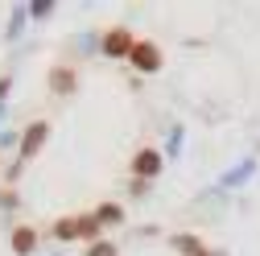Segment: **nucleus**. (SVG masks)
<instances>
[{
  "mask_svg": "<svg viewBox=\"0 0 260 256\" xmlns=\"http://www.w3.org/2000/svg\"><path fill=\"white\" fill-rule=\"evenodd\" d=\"M46 133H50L46 124H34V128L25 133V141H21V153H25V157H29V153H38V149H42V141H46Z\"/></svg>",
  "mask_w": 260,
  "mask_h": 256,
  "instance_id": "obj_5",
  "label": "nucleus"
},
{
  "mask_svg": "<svg viewBox=\"0 0 260 256\" xmlns=\"http://www.w3.org/2000/svg\"><path fill=\"white\" fill-rule=\"evenodd\" d=\"M128 62H133L137 71H145V75H149V71H157V67H161V50H157L153 42H137V46H133V54H128Z\"/></svg>",
  "mask_w": 260,
  "mask_h": 256,
  "instance_id": "obj_1",
  "label": "nucleus"
},
{
  "mask_svg": "<svg viewBox=\"0 0 260 256\" xmlns=\"http://www.w3.org/2000/svg\"><path fill=\"white\" fill-rule=\"evenodd\" d=\"M54 232H58V240H75V236H79V219H62Z\"/></svg>",
  "mask_w": 260,
  "mask_h": 256,
  "instance_id": "obj_9",
  "label": "nucleus"
},
{
  "mask_svg": "<svg viewBox=\"0 0 260 256\" xmlns=\"http://www.w3.org/2000/svg\"><path fill=\"white\" fill-rule=\"evenodd\" d=\"M34 244H38V232H34V228H17V232H13V252L29 256V252H34Z\"/></svg>",
  "mask_w": 260,
  "mask_h": 256,
  "instance_id": "obj_4",
  "label": "nucleus"
},
{
  "mask_svg": "<svg viewBox=\"0 0 260 256\" xmlns=\"http://www.w3.org/2000/svg\"><path fill=\"white\" fill-rule=\"evenodd\" d=\"M157 170H161V153L157 149H141L137 162H133V174L137 178H157Z\"/></svg>",
  "mask_w": 260,
  "mask_h": 256,
  "instance_id": "obj_3",
  "label": "nucleus"
},
{
  "mask_svg": "<svg viewBox=\"0 0 260 256\" xmlns=\"http://www.w3.org/2000/svg\"><path fill=\"white\" fill-rule=\"evenodd\" d=\"M79 236H83V240H95V236H100V219H87V215H83V219H79Z\"/></svg>",
  "mask_w": 260,
  "mask_h": 256,
  "instance_id": "obj_10",
  "label": "nucleus"
},
{
  "mask_svg": "<svg viewBox=\"0 0 260 256\" xmlns=\"http://www.w3.org/2000/svg\"><path fill=\"white\" fill-rule=\"evenodd\" d=\"M87 256H116V244H108V240H100V244H95Z\"/></svg>",
  "mask_w": 260,
  "mask_h": 256,
  "instance_id": "obj_12",
  "label": "nucleus"
},
{
  "mask_svg": "<svg viewBox=\"0 0 260 256\" xmlns=\"http://www.w3.org/2000/svg\"><path fill=\"white\" fill-rule=\"evenodd\" d=\"M174 248L186 252V256H211V252H203V244L194 240V236H174Z\"/></svg>",
  "mask_w": 260,
  "mask_h": 256,
  "instance_id": "obj_6",
  "label": "nucleus"
},
{
  "mask_svg": "<svg viewBox=\"0 0 260 256\" xmlns=\"http://www.w3.org/2000/svg\"><path fill=\"white\" fill-rule=\"evenodd\" d=\"M95 219H100V223H120V219H124V211H120L116 203H104L100 211H95Z\"/></svg>",
  "mask_w": 260,
  "mask_h": 256,
  "instance_id": "obj_8",
  "label": "nucleus"
},
{
  "mask_svg": "<svg viewBox=\"0 0 260 256\" xmlns=\"http://www.w3.org/2000/svg\"><path fill=\"white\" fill-rule=\"evenodd\" d=\"M244 174H252V162H244L240 170H232V174H227V178H223V186H236V182H240Z\"/></svg>",
  "mask_w": 260,
  "mask_h": 256,
  "instance_id": "obj_11",
  "label": "nucleus"
},
{
  "mask_svg": "<svg viewBox=\"0 0 260 256\" xmlns=\"http://www.w3.org/2000/svg\"><path fill=\"white\" fill-rule=\"evenodd\" d=\"M133 34H128V29H112V34L104 38V54L108 58H128V54H133Z\"/></svg>",
  "mask_w": 260,
  "mask_h": 256,
  "instance_id": "obj_2",
  "label": "nucleus"
},
{
  "mask_svg": "<svg viewBox=\"0 0 260 256\" xmlns=\"http://www.w3.org/2000/svg\"><path fill=\"white\" fill-rule=\"evenodd\" d=\"M50 83H54V91H62V95H67V91H71V87H75V75H71V71H67V67H58V71H54V75H50Z\"/></svg>",
  "mask_w": 260,
  "mask_h": 256,
  "instance_id": "obj_7",
  "label": "nucleus"
}]
</instances>
